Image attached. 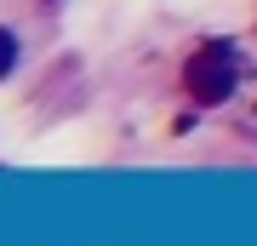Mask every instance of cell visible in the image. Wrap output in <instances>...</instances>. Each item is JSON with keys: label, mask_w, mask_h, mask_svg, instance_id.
Instances as JSON below:
<instances>
[{"label": "cell", "mask_w": 257, "mask_h": 246, "mask_svg": "<svg viewBox=\"0 0 257 246\" xmlns=\"http://www.w3.org/2000/svg\"><path fill=\"white\" fill-rule=\"evenodd\" d=\"M189 98L194 103H229L234 98V63L223 46H206L200 57H189V74H183Z\"/></svg>", "instance_id": "obj_1"}, {"label": "cell", "mask_w": 257, "mask_h": 246, "mask_svg": "<svg viewBox=\"0 0 257 246\" xmlns=\"http://www.w3.org/2000/svg\"><path fill=\"white\" fill-rule=\"evenodd\" d=\"M12 63H18V35H12L6 23H0V80L12 74Z\"/></svg>", "instance_id": "obj_2"}]
</instances>
